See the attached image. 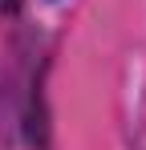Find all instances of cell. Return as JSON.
Returning <instances> with one entry per match:
<instances>
[{
  "instance_id": "obj_1",
  "label": "cell",
  "mask_w": 146,
  "mask_h": 150,
  "mask_svg": "<svg viewBox=\"0 0 146 150\" xmlns=\"http://www.w3.org/2000/svg\"><path fill=\"white\" fill-rule=\"evenodd\" d=\"M21 8V0H0V12H16Z\"/></svg>"
}]
</instances>
